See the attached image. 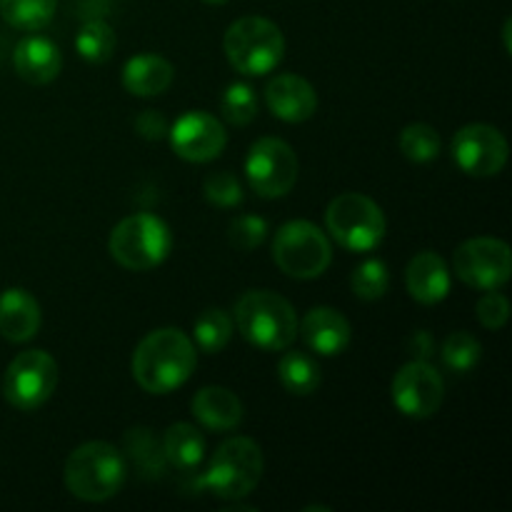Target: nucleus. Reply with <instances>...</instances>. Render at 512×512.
Returning a JSON list of instances; mask_svg holds the SVG:
<instances>
[{"label": "nucleus", "mask_w": 512, "mask_h": 512, "mask_svg": "<svg viewBox=\"0 0 512 512\" xmlns=\"http://www.w3.org/2000/svg\"><path fill=\"white\" fill-rule=\"evenodd\" d=\"M198 365L195 345L180 328L145 335L133 353V378L145 393L168 395L188 383Z\"/></svg>", "instance_id": "f257e3e1"}, {"label": "nucleus", "mask_w": 512, "mask_h": 512, "mask_svg": "<svg viewBox=\"0 0 512 512\" xmlns=\"http://www.w3.org/2000/svg\"><path fill=\"white\" fill-rule=\"evenodd\" d=\"M235 328L253 348L280 353L298 338L295 308L273 290H248L235 303Z\"/></svg>", "instance_id": "f03ea898"}, {"label": "nucleus", "mask_w": 512, "mask_h": 512, "mask_svg": "<svg viewBox=\"0 0 512 512\" xmlns=\"http://www.w3.org/2000/svg\"><path fill=\"white\" fill-rule=\"evenodd\" d=\"M65 488L85 503H103L115 498L128 478L123 453L103 440H93L70 453L65 460Z\"/></svg>", "instance_id": "7ed1b4c3"}, {"label": "nucleus", "mask_w": 512, "mask_h": 512, "mask_svg": "<svg viewBox=\"0 0 512 512\" xmlns=\"http://www.w3.org/2000/svg\"><path fill=\"white\" fill-rule=\"evenodd\" d=\"M173 248L168 223L153 213H138L120 220L108 238V253L120 268L143 273L165 263Z\"/></svg>", "instance_id": "20e7f679"}, {"label": "nucleus", "mask_w": 512, "mask_h": 512, "mask_svg": "<svg viewBox=\"0 0 512 512\" xmlns=\"http://www.w3.org/2000/svg\"><path fill=\"white\" fill-rule=\"evenodd\" d=\"M225 58L243 75H268L285 55L283 30L268 18L245 15L225 30Z\"/></svg>", "instance_id": "39448f33"}, {"label": "nucleus", "mask_w": 512, "mask_h": 512, "mask_svg": "<svg viewBox=\"0 0 512 512\" xmlns=\"http://www.w3.org/2000/svg\"><path fill=\"white\" fill-rule=\"evenodd\" d=\"M328 235L350 253H370L385 238V213L373 198L363 193H343L330 200L325 210Z\"/></svg>", "instance_id": "423d86ee"}, {"label": "nucleus", "mask_w": 512, "mask_h": 512, "mask_svg": "<svg viewBox=\"0 0 512 512\" xmlns=\"http://www.w3.org/2000/svg\"><path fill=\"white\" fill-rule=\"evenodd\" d=\"M263 478V450L250 438H230L213 453L203 485L220 500H243Z\"/></svg>", "instance_id": "0eeeda50"}, {"label": "nucleus", "mask_w": 512, "mask_h": 512, "mask_svg": "<svg viewBox=\"0 0 512 512\" xmlns=\"http://www.w3.org/2000/svg\"><path fill=\"white\" fill-rule=\"evenodd\" d=\"M273 260L288 278H320L333 263L330 240L318 225L308 220H290L275 233Z\"/></svg>", "instance_id": "6e6552de"}, {"label": "nucleus", "mask_w": 512, "mask_h": 512, "mask_svg": "<svg viewBox=\"0 0 512 512\" xmlns=\"http://www.w3.org/2000/svg\"><path fill=\"white\" fill-rule=\"evenodd\" d=\"M55 388H58V363L45 350H25L15 355L5 370V400L23 413L48 403Z\"/></svg>", "instance_id": "1a4fd4ad"}, {"label": "nucleus", "mask_w": 512, "mask_h": 512, "mask_svg": "<svg viewBox=\"0 0 512 512\" xmlns=\"http://www.w3.org/2000/svg\"><path fill=\"white\" fill-rule=\"evenodd\" d=\"M245 175L260 198H285L298 183V155L285 140L260 138L250 145Z\"/></svg>", "instance_id": "9d476101"}, {"label": "nucleus", "mask_w": 512, "mask_h": 512, "mask_svg": "<svg viewBox=\"0 0 512 512\" xmlns=\"http://www.w3.org/2000/svg\"><path fill=\"white\" fill-rule=\"evenodd\" d=\"M453 270L475 290H500L512 275L510 245L498 238L465 240L453 255Z\"/></svg>", "instance_id": "9b49d317"}, {"label": "nucleus", "mask_w": 512, "mask_h": 512, "mask_svg": "<svg viewBox=\"0 0 512 512\" xmlns=\"http://www.w3.org/2000/svg\"><path fill=\"white\" fill-rule=\"evenodd\" d=\"M393 403L405 418H433L445 398V383L428 360H410L393 378Z\"/></svg>", "instance_id": "f8f14e48"}, {"label": "nucleus", "mask_w": 512, "mask_h": 512, "mask_svg": "<svg viewBox=\"0 0 512 512\" xmlns=\"http://www.w3.org/2000/svg\"><path fill=\"white\" fill-rule=\"evenodd\" d=\"M453 158L465 175L493 178L508 163V140L493 125H463L453 138Z\"/></svg>", "instance_id": "ddd939ff"}, {"label": "nucleus", "mask_w": 512, "mask_h": 512, "mask_svg": "<svg viewBox=\"0 0 512 512\" xmlns=\"http://www.w3.org/2000/svg\"><path fill=\"white\" fill-rule=\"evenodd\" d=\"M170 145L178 158L188 163H210L220 158L228 145V133L215 115L205 110H188L168 128Z\"/></svg>", "instance_id": "4468645a"}, {"label": "nucleus", "mask_w": 512, "mask_h": 512, "mask_svg": "<svg viewBox=\"0 0 512 512\" xmlns=\"http://www.w3.org/2000/svg\"><path fill=\"white\" fill-rule=\"evenodd\" d=\"M265 103L283 123H305L318 110V93L300 75L283 73L265 85Z\"/></svg>", "instance_id": "2eb2a0df"}, {"label": "nucleus", "mask_w": 512, "mask_h": 512, "mask_svg": "<svg viewBox=\"0 0 512 512\" xmlns=\"http://www.w3.org/2000/svg\"><path fill=\"white\" fill-rule=\"evenodd\" d=\"M298 333L303 335L305 345L313 353L323 355V358H335V355L345 353L353 340V328H350L348 318L335 308H313L298 323Z\"/></svg>", "instance_id": "dca6fc26"}, {"label": "nucleus", "mask_w": 512, "mask_h": 512, "mask_svg": "<svg viewBox=\"0 0 512 512\" xmlns=\"http://www.w3.org/2000/svg\"><path fill=\"white\" fill-rule=\"evenodd\" d=\"M15 73L30 85H48L63 70V55L53 40L43 35H28L15 45L13 53Z\"/></svg>", "instance_id": "f3484780"}, {"label": "nucleus", "mask_w": 512, "mask_h": 512, "mask_svg": "<svg viewBox=\"0 0 512 512\" xmlns=\"http://www.w3.org/2000/svg\"><path fill=\"white\" fill-rule=\"evenodd\" d=\"M405 288H408L410 298H415L418 303H440L450 293L448 263L438 253H433V250H423L405 268Z\"/></svg>", "instance_id": "a211bd4d"}, {"label": "nucleus", "mask_w": 512, "mask_h": 512, "mask_svg": "<svg viewBox=\"0 0 512 512\" xmlns=\"http://www.w3.org/2000/svg\"><path fill=\"white\" fill-rule=\"evenodd\" d=\"M195 420H198L203 428L213 430V433H228L235 430L243 423V403H240L238 395L228 388H220V385H208V388H200L195 393L193 403H190Z\"/></svg>", "instance_id": "6ab92c4d"}, {"label": "nucleus", "mask_w": 512, "mask_h": 512, "mask_svg": "<svg viewBox=\"0 0 512 512\" xmlns=\"http://www.w3.org/2000/svg\"><path fill=\"white\" fill-rule=\"evenodd\" d=\"M40 305L28 290L10 288L0 295V335L10 343H28L40 330Z\"/></svg>", "instance_id": "aec40b11"}, {"label": "nucleus", "mask_w": 512, "mask_h": 512, "mask_svg": "<svg viewBox=\"0 0 512 512\" xmlns=\"http://www.w3.org/2000/svg\"><path fill=\"white\" fill-rule=\"evenodd\" d=\"M175 68L155 53H140L123 65V88L138 98H153L173 85Z\"/></svg>", "instance_id": "412c9836"}, {"label": "nucleus", "mask_w": 512, "mask_h": 512, "mask_svg": "<svg viewBox=\"0 0 512 512\" xmlns=\"http://www.w3.org/2000/svg\"><path fill=\"white\" fill-rule=\"evenodd\" d=\"M163 453L173 468L190 473L205 458V435L190 423H175L165 430Z\"/></svg>", "instance_id": "4be33fe9"}, {"label": "nucleus", "mask_w": 512, "mask_h": 512, "mask_svg": "<svg viewBox=\"0 0 512 512\" xmlns=\"http://www.w3.org/2000/svg\"><path fill=\"white\" fill-rule=\"evenodd\" d=\"M278 375L283 388L293 395H313L320 388V380H323L320 365L310 355L300 353V350L283 355L278 365Z\"/></svg>", "instance_id": "5701e85b"}, {"label": "nucleus", "mask_w": 512, "mask_h": 512, "mask_svg": "<svg viewBox=\"0 0 512 512\" xmlns=\"http://www.w3.org/2000/svg\"><path fill=\"white\" fill-rule=\"evenodd\" d=\"M125 450H128L130 460L135 468L148 478H160L165 473L168 458L163 453V443L155 438L153 430L148 428H133L125 435Z\"/></svg>", "instance_id": "b1692460"}, {"label": "nucleus", "mask_w": 512, "mask_h": 512, "mask_svg": "<svg viewBox=\"0 0 512 512\" xmlns=\"http://www.w3.org/2000/svg\"><path fill=\"white\" fill-rule=\"evenodd\" d=\"M193 338L200 353L215 355L233 338V318L223 308H208L195 318Z\"/></svg>", "instance_id": "393cba45"}, {"label": "nucleus", "mask_w": 512, "mask_h": 512, "mask_svg": "<svg viewBox=\"0 0 512 512\" xmlns=\"http://www.w3.org/2000/svg\"><path fill=\"white\" fill-rule=\"evenodd\" d=\"M58 0H0V13L5 23L18 30H43L53 20Z\"/></svg>", "instance_id": "a878e982"}, {"label": "nucleus", "mask_w": 512, "mask_h": 512, "mask_svg": "<svg viewBox=\"0 0 512 512\" xmlns=\"http://www.w3.org/2000/svg\"><path fill=\"white\" fill-rule=\"evenodd\" d=\"M75 50L85 63H105L115 53V30L100 18L88 20L75 35Z\"/></svg>", "instance_id": "bb28decb"}, {"label": "nucleus", "mask_w": 512, "mask_h": 512, "mask_svg": "<svg viewBox=\"0 0 512 512\" xmlns=\"http://www.w3.org/2000/svg\"><path fill=\"white\" fill-rule=\"evenodd\" d=\"M440 135L433 125L413 123L403 128L400 133V153L410 160V163H430L440 155Z\"/></svg>", "instance_id": "cd10ccee"}, {"label": "nucleus", "mask_w": 512, "mask_h": 512, "mask_svg": "<svg viewBox=\"0 0 512 512\" xmlns=\"http://www.w3.org/2000/svg\"><path fill=\"white\" fill-rule=\"evenodd\" d=\"M443 363L445 368L453 370V373H468L475 365L480 363V355H483V345L475 335L465 333V330H455L445 338L443 350Z\"/></svg>", "instance_id": "c85d7f7f"}, {"label": "nucleus", "mask_w": 512, "mask_h": 512, "mask_svg": "<svg viewBox=\"0 0 512 512\" xmlns=\"http://www.w3.org/2000/svg\"><path fill=\"white\" fill-rule=\"evenodd\" d=\"M390 285V273L388 265L378 258H370L365 263H360L358 268L353 270V278H350V288L358 295L360 300H380L385 293H388Z\"/></svg>", "instance_id": "c756f323"}, {"label": "nucleus", "mask_w": 512, "mask_h": 512, "mask_svg": "<svg viewBox=\"0 0 512 512\" xmlns=\"http://www.w3.org/2000/svg\"><path fill=\"white\" fill-rule=\"evenodd\" d=\"M220 110H223L228 123L243 128V125L253 123L255 115H258V95L250 85L230 83L225 88L223 100H220Z\"/></svg>", "instance_id": "7c9ffc66"}, {"label": "nucleus", "mask_w": 512, "mask_h": 512, "mask_svg": "<svg viewBox=\"0 0 512 512\" xmlns=\"http://www.w3.org/2000/svg\"><path fill=\"white\" fill-rule=\"evenodd\" d=\"M203 193L205 200L218 208H238L243 203V185L233 173H225V170L205 178Z\"/></svg>", "instance_id": "2f4dec72"}, {"label": "nucleus", "mask_w": 512, "mask_h": 512, "mask_svg": "<svg viewBox=\"0 0 512 512\" xmlns=\"http://www.w3.org/2000/svg\"><path fill=\"white\" fill-rule=\"evenodd\" d=\"M230 243L238 250L248 253V250L260 248L268 238V223L260 215H238L228 228Z\"/></svg>", "instance_id": "473e14b6"}, {"label": "nucleus", "mask_w": 512, "mask_h": 512, "mask_svg": "<svg viewBox=\"0 0 512 512\" xmlns=\"http://www.w3.org/2000/svg\"><path fill=\"white\" fill-rule=\"evenodd\" d=\"M475 313L483 328L500 330L510 320V300L498 290H485V295L475 305Z\"/></svg>", "instance_id": "72a5a7b5"}, {"label": "nucleus", "mask_w": 512, "mask_h": 512, "mask_svg": "<svg viewBox=\"0 0 512 512\" xmlns=\"http://www.w3.org/2000/svg\"><path fill=\"white\" fill-rule=\"evenodd\" d=\"M135 130L140 133V138L145 140H163L168 135V120L163 118V113L158 110H143V113L135 118Z\"/></svg>", "instance_id": "f704fd0d"}, {"label": "nucleus", "mask_w": 512, "mask_h": 512, "mask_svg": "<svg viewBox=\"0 0 512 512\" xmlns=\"http://www.w3.org/2000/svg\"><path fill=\"white\" fill-rule=\"evenodd\" d=\"M408 350L415 360H430L435 355V338L428 330H415L408 338Z\"/></svg>", "instance_id": "c9c22d12"}, {"label": "nucleus", "mask_w": 512, "mask_h": 512, "mask_svg": "<svg viewBox=\"0 0 512 512\" xmlns=\"http://www.w3.org/2000/svg\"><path fill=\"white\" fill-rule=\"evenodd\" d=\"M510 30H512V20L508 18L505 20V25H503V40H505V53H512V43H510Z\"/></svg>", "instance_id": "e433bc0d"}, {"label": "nucleus", "mask_w": 512, "mask_h": 512, "mask_svg": "<svg viewBox=\"0 0 512 512\" xmlns=\"http://www.w3.org/2000/svg\"><path fill=\"white\" fill-rule=\"evenodd\" d=\"M205 3H210V5H225V3H230V0H205Z\"/></svg>", "instance_id": "4c0bfd02"}]
</instances>
